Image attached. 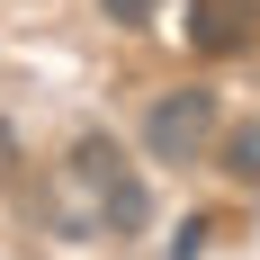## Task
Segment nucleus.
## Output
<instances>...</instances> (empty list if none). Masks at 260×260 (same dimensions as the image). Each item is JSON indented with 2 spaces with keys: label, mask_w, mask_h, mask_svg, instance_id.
Returning a JSON list of instances; mask_svg holds the SVG:
<instances>
[{
  "label": "nucleus",
  "mask_w": 260,
  "mask_h": 260,
  "mask_svg": "<svg viewBox=\"0 0 260 260\" xmlns=\"http://www.w3.org/2000/svg\"><path fill=\"white\" fill-rule=\"evenodd\" d=\"M207 135H215V99L207 90H161L153 117H144V153L153 161H198Z\"/></svg>",
  "instance_id": "f03ea898"
},
{
  "label": "nucleus",
  "mask_w": 260,
  "mask_h": 260,
  "mask_svg": "<svg viewBox=\"0 0 260 260\" xmlns=\"http://www.w3.org/2000/svg\"><path fill=\"white\" fill-rule=\"evenodd\" d=\"M72 171H81L90 188H99V215H108V234H144V224H153V198H144V180H135L126 161H117V144H99V135H90V144L72 153Z\"/></svg>",
  "instance_id": "f257e3e1"
},
{
  "label": "nucleus",
  "mask_w": 260,
  "mask_h": 260,
  "mask_svg": "<svg viewBox=\"0 0 260 260\" xmlns=\"http://www.w3.org/2000/svg\"><path fill=\"white\" fill-rule=\"evenodd\" d=\"M224 171H234L242 188H260V117H251V126H234V135H224Z\"/></svg>",
  "instance_id": "20e7f679"
},
{
  "label": "nucleus",
  "mask_w": 260,
  "mask_h": 260,
  "mask_svg": "<svg viewBox=\"0 0 260 260\" xmlns=\"http://www.w3.org/2000/svg\"><path fill=\"white\" fill-rule=\"evenodd\" d=\"M0 153H9V135H0ZM0 171H9V161H0Z\"/></svg>",
  "instance_id": "423d86ee"
},
{
  "label": "nucleus",
  "mask_w": 260,
  "mask_h": 260,
  "mask_svg": "<svg viewBox=\"0 0 260 260\" xmlns=\"http://www.w3.org/2000/svg\"><path fill=\"white\" fill-rule=\"evenodd\" d=\"M99 9H108L117 27H153V18H161V0H99Z\"/></svg>",
  "instance_id": "39448f33"
},
{
  "label": "nucleus",
  "mask_w": 260,
  "mask_h": 260,
  "mask_svg": "<svg viewBox=\"0 0 260 260\" xmlns=\"http://www.w3.org/2000/svg\"><path fill=\"white\" fill-rule=\"evenodd\" d=\"M188 45H198V54L260 45V0H188Z\"/></svg>",
  "instance_id": "7ed1b4c3"
}]
</instances>
